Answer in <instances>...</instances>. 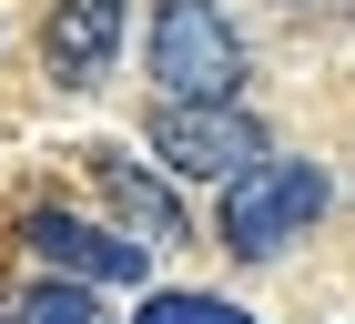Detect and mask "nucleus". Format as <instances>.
<instances>
[{"mask_svg": "<svg viewBox=\"0 0 355 324\" xmlns=\"http://www.w3.org/2000/svg\"><path fill=\"white\" fill-rule=\"evenodd\" d=\"M142 61L163 81V102H244V30L223 21V0H163Z\"/></svg>", "mask_w": 355, "mask_h": 324, "instance_id": "1", "label": "nucleus"}, {"mask_svg": "<svg viewBox=\"0 0 355 324\" xmlns=\"http://www.w3.org/2000/svg\"><path fill=\"white\" fill-rule=\"evenodd\" d=\"M335 203L325 162H295V152H264L244 172V183L223 192V253H244V264H264V253H284V243L304 233V223Z\"/></svg>", "mask_w": 355, "mask_h": 324, "instance_id": "2", "label": "nucleus"}, {"mask_svg": "<svg viewBox=\"0 0 355 324\" xmlns=\"http://www.w3.org/2000/svg\"><path fill=\"white\" fill-rule=\"evenodd\" d=\"M153 152L183 183H244L264 162V122L244 102H153Z\"/></svg>", "mask_w": 355, "mask_h": 324, "instance_id": "3", "label": "nucleus"}, {"mask_svg": "<svg viewBox=\"0 0 355 324\" xmlns=\"http://www.w3.org/2000/svg\"><path fill=\"white\" fill-rule=\"evenodd\" d=\"M21 243L51 273H71V284H142V243L132 233H102V223H82V213H31Z\"/></svg>", "mask_w": 355, "mask_h": 324, "instance_id": "4", "label": "nucleus"}, {"mask_svg": "<svg viewBox=\"0 0 355 324\" xmlns=\"http://www.w3.org/2000/svg\"><path fill=\"white\" fill-rule=\"evenodd\" d=\"M41 51H51V71H61V81H92L112 51H122V0H51Z\"/></svg>", "mask_w": 355, "mask_h": 324, "instance_id": "5", "label": "nucleus"}, {"mask_svg": "<svg viewBox=\"0 0 355 324\" xmlns=\"http://www.w3.org/2000/svg\"><path fill=\"white\" fill-rule=\"evenodd\" d=\"M92 172H102V192L112 203H122V223H132V243H183V203H173L163 183H153V172H142L132 152H92Z\"/></svg>", "mask_w": 355, "mask_h": 324, "instance_id": "6", "label": "nucleus"}, {"mask_svg": "<svg viewBox=\"0 0 355 324\" xmlns=\"http://www.w3.org/2000/svg\"><path fill=\"white\" fill-rule=\"evenodd\" d=\"M21 324H102V304H92V284H71V273H51V284H31L21 304H10Z\"/></svg>", "mask_w": 355, "mask_h": 324, "instance_id": "7", "label": "nucleus"}, {"mask_svg": "<svg viewBox=\"0 0 355 324\" xmlns=\"http://www.w3.org/2000/svg\"><path fill=\"white\" fill-rule=\"evenodd\" d=\"M132 324H254L244 304H223V294H153Z\"/></svg>", "mask_w": 355, "mask_h": 324, "instance_id": "8", "label": "nucleus"}]
</instances>
